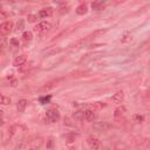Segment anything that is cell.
<instances>
[{
  "label": "cell",
  "instance_id": "1",
  "mask_svg": "<svg viewBox=\"0 0 150 150\" xmlns=\"http://www.w3.org/2000/svg\"><path fill=\"white\" fill-rule=\"evenodd\" d=\"M46 120L49 123H55L60 120V112L56 109H49L46 111Z\"/></svg>",
  "mask_w": 150,
  "mask_h": 150
},
{
  "label": "cell",
  "instance_id": "2",
  "mask_svg": "<svg viewBox=\"0 0 150 150\" xmlns=\"http://www.w3.org/2000/svg\"><path fill=\"white\" fill-rule=\"evenodd\" d=\"M50 28H52V25H50L49 22H47V21H41V22H39V24H38V25L35 26L34 31H35L36 33L45 34V33L49 32Z\"/></svg>",
  "mask_w": 150,
  "mask_h": 150
},
{
  "label": "cell",
  "instance_id": "3",
  "mask_svg": "<svg viewBox=\"0 0 150 150\" xmlns=\"http://www.w3.org/2000/svg\"><path fill=\"white\" fill-rule=\"evenodd\" d=\"M12 28H13V22L12 21L3 22L1 25H0V35H3V36L8 35L12 32Z\"/></svg>",
  "mask_w": 150,
  "mask_h": 150
},
{
  "label": "cell",
  "instance_id": "4",
  "mask_svg": "<svg viewBox=\"0 0 150 150\" xmlns=\"http://www.w3.org/2000/svg\"><path fill=\"white\" fill-rule=\"evenodd\" d=\"M87 143H88V145L90 147L91 150H97L100 148V145H101L100 140L96 138V137H94V136H89L88 140H87Z\"/></svg>",
  "mask_w": 150,
  "mask_h": 150
},
{
  "label": "cell",
  "instance_id": "5",
  "mask_svg": "<svg viewBox=\"0 0 150 150\" xmlns=\"http://www.w3.org/2000/svg\"><path fill=\"white\" fill-rule=\"evenodd\" d=\"M83 117L86 119L87 122H94V121L96 120V117H97V114H96L95 110L88 109V110H86V111L83 112Z\"/></svg>",
  "mask_w": 150,
  "mask_h": 150
},
{
  "label": "cell",
  "instance_id": "6",
  "mask_svg": "<svg viewBox=\"0 0 150 150\" xmlns=\"http://www.w3.org/2000/svg\"><path fill=\"white\" fill-rule=\"evenodd\" d=\"M26 60H27V58H26V55H25V54L19 55V56H16V58L14 59V61H13V66H14V67H20V66H22V65L26 62Z\"/></svg>",
  "mask_w": 150,
  "mask_h": 150
},
{
  "label": "cell",
  "instance_id": "7",
  "mask_svg": "<svg viewBox=\"0 0 150 150\" xmlns=\"http://www.w3.org/2000/svg\"><path fill=\"white\" fill-rule=\"evenodd\" d=\"M52 14H53V8L52 7H47V8L40 10V12L38 13V16H39V18H47V16H50Z\"/></svg>",
  "mask_w": 150,
  "mask_h": 150
},
{
  "label": "cell",
  "instance_id": "8",
  "mask_svg": "<svg viewBox=\"0 0 150 150\" xmlns=\"http://www.w3.org/2000/svg\"><path fill=\"white\" fill-rule=\"evenodd\" d=\"M123 99H124L123 90H119V91H116L114 94V95H112V101H114L115 103H121L123 101Z\"/></svg>",
  "mask_w": 150,
  "mask_h": 150
},
{
  "label": "cell",
  "instance_id": "9",
  "mask_svg": "<svg viewBox=\"0 0 150 150\" xmlns=\"http://www.w3.org/2000/svg\"><path fill=\"white\" fill-rule=\"evenodd\" d=\"M27 100H25V99H21V100H19L18 101V103H16V109H18V111L19 112H24L25 111V109H26V107H27Z\"/></svg>",
  "mask_w": 150,
  "mask_h": 150
},
{
  "label": "cell",
  "instance_id": "10",
  "mask_svg": "<svg viewBox=\"0 0 150 150\" xmlns=\"http://www.w3.org/2000/svg\"><path fill=\"white\" fill-rule=\"evenodd\" d=\"M21 39H22V42H24L25 45H27L28 42H31L32 39H33V34H32V32H29V31L24 32V33H22V36H21Z\"/></svg>",
  "mask_w": 150,
  "mask_h": 150
},
{
  "label": "cell",
  "instance_id": "11",
  "mask_svg": "<svg viewBox=\"0 0 150 150\" xmlns=\"http://www.w3.org/2000/svg\"><path fill=\"white\" fill-rule=\"evenodd\" d=\"M87 12H88V6L86 4H81L76 7V14L79 15H85L87 14Z\"/></svg>",
  "mask_w": 150,
  "mask_h": 150
},
{
  "label": "cell",
  "instance_id": "12",
  "mask_svg": "<svg viewBox=\"0 0 150 150\" xmlns=\"http://www.w3.org/2000/svg\"><path fill=\"white\" fill-rule=\"evenodd\" d=\"M89 107H90V110H100L106 107V103L104 102H93L89 104Z\"/></svg>",
  "mask_w": 150,
  "mask_h": 150
},
{
  "label": "cell",
  "instance_id": "13",
  "mask_svg": "<svg viewBox=\"0 0 150 150\" xmlns=\"http://www.w3.org/2000/svg\"><path fill=\"white\" fill-rule=\"evenodd\" d=\"M61 80L59 79V80H53V81H49V82H47L44 87H42V90H48V89H52V88H54L55 86H58V83L60 82Z\"/></svg>",
  "mask_w": 150,
  "mask_h": 150
},
{
  "label": "cell",
  "instance_id": "14",
  "mask_svg": "<svg viewBox=\"0 0 150 150\" xmlns=\"http://www.w3.org/2000/svg\"><path fill=\"white\" fill-rule=\"evenodd\" d=\"M104 6H106V3H103V1H94V3H91V7L95 11H101V10L104 8Z\"/></svg>",
  "mask_w": 150,
  "mask_h": 150
},
{
  "label": "cell",
  "instance_id": "15",
  "mask_svg": "<svg viewBox=\"0 0 150 150\" xmlns=\"http://www.w3.org/2000/svg\"><path fill=\"white\" fill-rule=\"evenodd\" d=\"M127 112V108L125 107H119V108H116L115 109V112H114V116L115 117H121V116H123L124 114Z\"/></svg>",
  "mask_w": 150,
  "mask_h": 150
},
{
  "label": "cell",
  "instance_id": "16",
  "mask_svg": "<svg viewBox=\"0 0 150 150\" xmlns=\"http://www.w3.org/2000/svg\"><path fill=\"white\" fill-rule=\"evenodd\" d=\"M24 28H25V20L24 19H19L15 26V32H21L24 31Z\"/></svg>",
  "mask_w": 150,
  "mask_h": 150
},
{
  "label": "cell",
  "instance_id": "17",
  "mask_svg": "<svg viewBox=\"0 0 150 150\" xmlns=\"http://www.w3.org/2000/svg\"><path fill=\"white\" fill-rule=\"evenodd\" d=\"M11 103V99L3 95V94H0V104H4V106H8Z\"/></svg>",
  "mask_w": 150,
  "mask_h": 150
},
{
  "label": "cell",
  "instance_id": "18",
  "mask_svg": "<svg viewBox=\"0 0 150 150\" xmlns=\"http://www.w3.org/2000/svg\"><path fill=\"white\" fill-rule=\"evenodd\" d=\"M107 31H108L107 28H106V29H99V31H95L93 34H90V35L87 38V39H93V38H95V36H99V35H101V34H104Z\"/></svg>",
  "mask_w": 150,
  "mask_h": 150
},
{
  "label": "cell",
  "instance_id": "19",
  "mask_svg": "<svg viewBox=\"0 0 150 150\" xmlns=\"http://www.w3.org/2000/svg\"><path fill=\"white\" fill-rule=\"evenodd\" d=\"M131 40H133V36H131L130 34H125V35L122 36L121 42H122V44H127V42H130Z\"/></svg>",
  "mask_w": 150,
  "mask_h": 150
},
{
  "label": "cell",
  "instance_id": "20",
  "mask_svg": "<svg viewBox=\"0 0 150 150\" xmlns=\"http://www.w3.org/2000/svg\"><path fill=\"white\" fill-rule=\"evenodd\" d=\"M69 10H70V7H69L68 5H65V6H62V7L59 10V13H60V14H67V13L69 12Z\"/></svg>",
  "mask_w": 150,
  "mask_h": 150
},
{
  "label": "cell",
  "instance_id": "21",
  "mask_svg": "<svg viewBox=\"0 0 150 150\" xmlns=\"http://www.w3.org/2000/svg\"><path fill=\"white\" fill-rule=\"evenodd\" d=\"M75 137H76V135H75V134H69V135H67L66 136V140H67V142L68 143H72V142H74L75 141Z\"/></svg>",
  "mask_w": 150,
  "mask_h": 150
},
{
  "label": "cell",
  "instance_id": "22",
  "mask_svg": "<svg viewBox=\"0 0 150 150\" xmlns=\"http://www.w3.org/2000/svg\"><path fill=\"white\" fill-rule=\"evenodd\" d=\"M27 19H28V22H35V21L38 20V15H35V14H29Z\"/></svg>",
  "mask_w": 150,
  "mask_h": 150
},
{
  "label": "cell",
  "instance_id": "23",
  "mask_svg": "<svg viewBox=\"0 0 150 150\" xmlns=\"http://www.w3.org/2000/svg\"><path fill=\"white\" fill-rule=\"evenodd\" d=\"M50 101V96H44V97H40V103L41 104H46Z\"/></svg>",
  "mask_w": 150,
  "mask_h": 150
},
{
  "label": "cell",
  "instance_id": "24",
  "mask_svg": "<svg viewBox=\"0 0 150 150\" xmlns=\"http://www.w3.org/2000/svg\"><path fill=\"white\" fill-rule=\"evenodd\" d=\"M54 147V141L53 140H48L47 141V149H53Z\"/></svg>",
  "mask_w": 150,
  "mask_h": 150
},
{
  "label": "cell",
  "instance_id": "25",
  "mask_svg": "<svg viewBox=\"0 0 150 150\" xmlns=\"http://www.w3.org/2000/svg\"><path fill=\"white\" fill-rule=\"evenodd\" d=\"M24 145H25V142H24V141H20V144H18V145H16L15 150H21V149L24 148Z\"/></svg>",
  "mask_w": 150,
  "mask_h": 150
},
{
  "label": "cell",
  "instance_id": "26",
  "mask_svg": "<svg viewBox=\"0 0 150 150\" xmlns=\"http://www.w3.org/2000/svg\"><path fill=\"white\" fill-rule=\"evenodd\" d=\"M135 119H136V121H137L138 123H142V122H143V120H144V117H143V116H141V115H136V116H135Z\"/></svg>",
  "mask_w": 150,
  "mask_h": 150
},
{
  "label": "cell",
  "instance_id": "27",
  "mask_svg": "<svg viewBox=\"0 0 150 150\" xmlns=\"http://www.w3.org/2000/svg\"><path fill=\"white\" fill-rule=\"evenodd\" d=\"M16 83H18V81H16L15 79H12V81H11V86H12V87H16Z\"/></svg>",
  "mask_w": 150,
  "mask_h": 150
},
{
  "label": "cell",
  "instance_id": "28",
  "mask_svg": "<svg viewBox=\"0 0 150 150\" xmlns=\"http://www.w3.org/2000/svg\"><path fill=\"white\" fill-rule=\"evenodd\" d=\"M11 44H12V45H15L16 47H19V42H18L15 39H12V40H11Z\"/></svg>",
  "mask_w": 150,
  "mask_h": 150
},
{
  "label": "cell",
  "instance_id": "29",
  "mask_svg": "<svg viewBox=\"0 0 150 150\" xmlns=\"http://www.w3.org/2000/svg\"><path fill=\"white\" fill-rule=\"evenodd\" d=\"M5 16H6V14H5L3 11H0V19H4Z\"/></svg>",
  "mask_w": 150,
  "mask_h": 150
},
{
  "label": "cell",
  "instance_id": "30",
  "mask_svg": "<svg viewBox=\"0 0 150 150\" xmlns=\"http://www.w3.org/2000/svg\"><path fill=\"white\" fill-rule=\"evenodd\" d=\"M3 124H4V120H3L1 117H0V127H1Z\"/></svg>",
  "mask_w": 150,
  "mask_h": 150
},
{
  "label": "cell",
  "instance_id": "31",
  "mask_svg": "<svg viewBox=\"0 0 150 150\" xmlns=\"http://www.w3.org/2000/svg\"><path fill=\"white\" fill-rule=\"evenodd\" d=\"M0 114H3V110L1 109H0Z\"/></svg>",
  "mask_w": 150,
  "mask_h": 150
},
{
  "label": "cell",
  "instance_id": "32",
  "mask_svg": "<svg viewBox=\"0 0 150 150\" xmlns=\"http://www.w3.org/2000/svg\"><path fill=\"white\" fill-rule=\"evenodd\" d=\"M29 150H35V149H34V148H31V149H29Z\"/></svg>",
  "mask_w": 150,
  "mask_h": 150
}]
</instances>
